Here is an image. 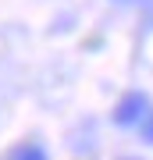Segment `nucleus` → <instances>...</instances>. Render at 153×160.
Here are the masks:
<instances>
[{
	"mask_svg": "<svg viewBox=\"0 0 153 160\" xmlns=\"http://www.w3.org/2000/svg\"><path fill=\"white\" fill-rule=\"evenodd\" d=\"M11 160H46V153H43L39 146H22V149H18Z\"/></svg>",
	"mask_w": 153,
	"mask_h": 160,
	"instance_id": "obj_2",
	"label": "nucleus"
},
{
	"mask_svg": "<svg viewBox=\"0 0 153 160\" xmlns=\"http://www.w3.org/2000/svg\"><path fill=\"white\" fill-rule=\"evenodd\" d=\"M142 135H146V142H153V114L142 121Z\"/></svg>",
	"mask_w": 153,
	"mask_h": 160,
	"instance_id": "obj_3",
	"label": "nucleus"
},
{
	"mask_svg": "<svg viewBox=\"0 0 153 160\" xmlns=\"http://www.w3.org/2000/svg\"><path fill=\"white\" fill-rule=\"evenodd\" d=\"M142 110H146V96H142V92H128V96L118 103V110H114V121H118V125H135L142 118Z\"/></svg>",
	"mask_w": 153,
	"mask_h": 160,
	"instance_id": "obj_1",
	"label": "nucleus"
}]
</instances>
